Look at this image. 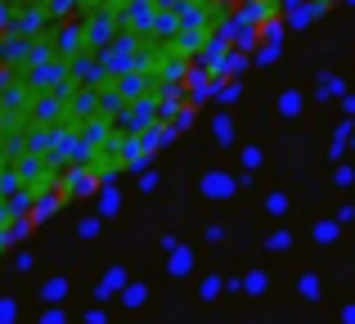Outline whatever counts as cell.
<instances>
[{
    "mask_svg": "<svg viewBox=\"0 0 355 324\" xmlns=\"http://www.w3.org/2000/svg\"><path fill=\"white\" fill-rule=\"evenodd\" d=\"M347 0H0V266L184 144Z\"/></svg>",
    "mask_w": 355,
    "mask_h": 324,
    "instance_id": "obj_1",
    "label": "cell"
}]
</instances>
